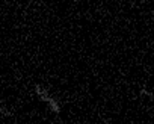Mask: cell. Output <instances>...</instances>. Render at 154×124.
Segmentation results:
<instances>
[{"label": "cell", "mask_w": 154, "mask_h": 124, "mask_svg": "<svg viewBox=\"0 0 154 124\" xmlns=\"http://www.w3.org/2000/svg\"><path fill=\"white\" fill-rule=\"evenodd\" d=\"M35 92H36V95H38L41 100H44V101H48V100L51 98V95L48 94V91H47L45 88H42L41 85H36V86H35Z\"/></svg>", "instance_id": "1"}, {"label": "cell", "mask_w": 154, "mask_h": 124, "mask_svg": "<svg viewBox=\"0 0 154 124\" xmlns=\"http://www.w3.org/2000/svg\"><path fill=\"white\" fill-rule=\"evenodd\" d=\"M0 115H3V116H11V115H12V112H11L6 106L0 104Z\"/></svg>", "instance_id": "3"}, {"label": "cell", "mask_w": 154, "mask_h": 124, "mask_svg": "<svg viewBox=\"0 0 154 124\" xmlns=\"http://www.w3.org/2000/svg\"><path fill=\"white\" fill-rule=\"evenodd\" d=\"M47 103H48V107H50V109H51L54 113H60V104H59V103H57V101H56L53 97H51V98H50Z\"/></svg>", "instance_id": "2"}, {"label": "cell", "mask_w": 154, "mask_h": 124, "mask_svg": "<svg viewBox=\"0 0 154 124\" xmlns=\"http://www.w3.org/2000/svg\"><path fill=\"white\" fill-rule=\"evenodd\" d=\"M140 95H146V97L152 98V94H151L149 91H145V89H140Z\"/></svg>", "instance_id": "4"}]
</instances>
